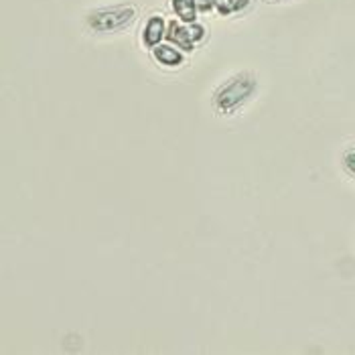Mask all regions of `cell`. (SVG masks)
<instances>
[{
	"label": "cell",
	"instance_id": "6da1fadb",
	"mask_svg": "<svg viewBox=\"0 0 355 355\" xmlns=\"http://www.w3.org/2000/svg\"><path fill=\"white\" fill-rule=\"evenodd\" d=\"M256 85L258 83H256V78L252 73H248V71L238 73L232 80H227L216 92L214 106H216L218 112L230 116V114H234L236 110L242 108L246 104L248 100H250V96L256 92Z\"/></svg>",
	"mask_w": 355,
	"mask_h": 355
},
{
	"label": "cell",
	"instance_id": "7a4b0ae2",
	"mask_svg": "<svg viewBox=\"0 0 355 355\" xmlns=\"http://www.w3.org/2000/svg\"><path fill=\"white\" fill-rule=\"evenodd\" d=\"M138 8L135 4H116L108 8H100L87 15V25L98 33H114L128 27L137 19Z\"/></svg>",
	"mask_w": 355,
	"mask_h": 355
},
{
	"label": "cell",
	"instance_id": "3957f363",
	"mask_svg": "<svg viewBox=\"0 0 355 355\" xmlns=\"http://www.w3.org/2000/svg\"><path fill=\"white\" fill-rule=\"evenodd\" d=\"M164 37H166L164 19L163 17H159V15H153V17L148 19V23H146V27H144V33H142V43H144L148 49H155L157 45H161V41H163Z\"/></svg>",
	"mask_w": 355,
	"mask_h": 355
},
{
	"label": "cell",
	"instance_id": "277c9868",
	"mask_svg": "<svg viewBox=\"0 0 355 355\" xmlns=\"http://www.w3.org/2000/svg\"><path fill=\"white\" fill-rule=\"evenodd\" d=\"M166 39L171 43H175V47H179L181 51H193V39L191 33H189V27H183L181 23H171L168 25V31H166Z\"/></svg>",
	"mask_w": 355,
	"mask_h": 355
},
{
	"label": "cell",
	"instance_id": "5b68a950",
	"mask_svg": "<svg viewBox=\"0 0 355 355\" xmlns=\"http://www.w3.org/2000/svg\"><path fill=\"white\" fill-rule=\"evenodd\" d=\"M153 55H155V59L159 63H163L164 67H177V65L183 63V53L179 49L171 47V45H157L153 49Z\"/></svg>",
	"mask_w": 355,
	"mask_h": 355
},
{
	"label": "cell",
	"instance_id": "8992f818",
	"mask_svg": "<svg viewBox=\"0 0 355 355\" xmlns=\"http://www.w3.org/2000/svg\"><path fill=\"white\" fill-rule=\"evenodd\" d=\"M173 2V10L175 15L185 23V25H191L197 19V12H199V4L197 0H171Z\"/></svg>",
	"mask_w": 355,
	"mask_h": 355
},
{
	"label": "cell",
	"instance_id": "52a82bcc",
	"mask_svg": "<svg viewBox=\"0 0 355 355\" xmlns=\"http://www.w3.org/2000/svg\"><path fill=\"white\" fill-rule=\"evenodd\" d=\"M250 0H214V8L219 15H236L240 10H244Z\"/></svg>",
	"mask_w": 355,
	"mask_h": 355
},
{
	"label": "cell",
	"instance_id": "ba28073f",
	"mask_svg": "<svg viewBox=\"0 0 355 355\" xmlns=\"http://www.w3.org/2000/svg\"><path fill=\"white\" fill-rule=\"evenodd\" d=\"M343 166L355 177V146H352L349 150H345V155H343Z\"/></svg>",
	"mask_w": 355,
	"mask_h": 355
},
{
	"label": "cell",
	"instance_id": "9c48e42d",
	"mask_svg": "<svg viewBox=\"0 0 355 355\" xmlns=\"http://www.w3.org/2000/svg\"><path fill=\"white\" fill-rule=\"evenodd\" d=\"M189 33H191L193 43H199V41H203V37H205V28L201 27L199 23H191V25H189Z\"/></svg>",
	"mask_w": 355,
	"mask_h": 355
},
{
	"label": "cell",
	"instance_id": "30bf717a",
	"mask_svg": "<svg viewBox=\"0 0 355 355\" xmlns=\"http://www.w3.org/2000/svg\"><path fill=\"white\" fill-rule=\"evenodd\" d=\"M268 2H276V0H268Z\"/></svg>",
	"mask_w": 355,
	"mask_h": 355
}]
</instances>
